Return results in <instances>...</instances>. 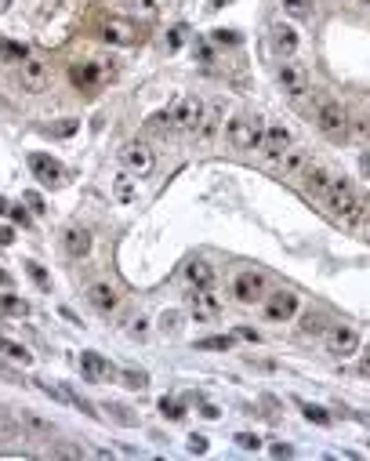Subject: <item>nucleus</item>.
<instances>
[{"mask_svg": "<svg viewBox=\"0 0 370 461\" xmlns=\"http://www.w3.org/2000/svg\"><path fill=\"white\" fill-rule=\"evenodd\" d=\"M185 280L193 287H214V280H218V273H214V265L211 262H203V258H193L185 265Z\"/></svg>", "mask_w": 370, "mask_h": 461, "instance_id": "nucleus-23", "label": "nucleus"}, {"mask_svg": "<svg viewBox=\"0 0 370 461\" xmlns=\"http://www.w3.org/2000/svg\"><path fill=\"white\" fill-rule=\"evenodd\" d=\"M55 454H62V458H80V451H76V447H58Z\"/></svg>", "mask_w": 370, "mask_h": 461, "instance_id": "nucleus-46", "label": "nucleus"}, {"mask_svg": "<svg viewBox=\"0 0 370 461\" xmlns=\"http://www.w3.org/2000/svg\"><path fill=\"white\" fill-rule=\"evenodd\" d=\"M0 214H8V200L4 196H0Z\"/></svg>", "mask_w": 370, "mask_h": 461, "instance_id": "nucleus-54", "label": "nucleus"}, {"mask_svg": "<svg viewBox=\"0 0 370 461\" xmlns=\"http://www.w3.org/2000/svg\"><path fill=\"white\" fill-rule=\"evenodd\" d=\"M273 454H276V458H290V447H287V443H276Z\"/></svg>", "mask_w": 370, "mask_h": 461, "instance_id": "nucleus-47", "label": "nucleus"}, {"mask_svg": "<svg viewBox=\"0 0 370 461\" xmlns=\"http://www.w3.org/2000/svg\"><path fill=\"white\" fill-rule=\"evenodd\" d=\"M265 316L273 319V324H287L290 316L298 313V294H290V291H273V294H265Z\"/></svg>", "mask_w": 370, "mask_h": 461, "instance_id": "nucleus-8", "label": "nucleus"}, {"mask_svg": "<svg viewBox=\"0 0 370 461\" xmlns=\"http://www.w3.org/2000/svg\"><path fill=\"white\" fill-rule=\"evenodd\" d=\"M225 4V0H211V8H222Z\"/></svg>", "mask_w": 370, "mask_h": 461, "instance_id": "nucleus-55", "label": "nucleus"}, {"mask_svg": "<svg viewBox=\"0 0 370 461\" xmlns=\"http://www.w3.org/2000/svg\"><path fill=\"white\" fill-rule=\"evenodd\" d=\"M25 273H30V280H33V284L41 287V291H47V287H51V276H47L36 262H25Z\"/></svg>", "mask_w": 370, "mask_h": 461, "instance_id": "nucleus-32", "label": "nucleus"}, {"mask_svg": "<svg viewBox=\"0 0 370 461\" xmlns=\"http://www.w3.org/2000/svg\"><path fill=\"white\" fill-rule=\"evenodd\" d=\"M279 87H284L290 98L309 95V69L294 58H284V66H279Z\"/></svg>", "mask_w": 370, "mask_h": 461, "instance_id": "nucleus-6", "label": "nucleus"}, {"mask_svg": "<svg viewBox=\"0 0 370 461\" xmlns=\"http://www.w3.org/2000/svg\"><path fill=\"white\" fill-rule=\"evenodd\" d=\"M327 352H334V356H352V352H360V330L356 327H327Z\"/></svg>", "mask_w": 370, "mask_h": 461, "instance_id": "nucleus-9", "label": "nucleus"}, {"mask_svg": "<svg viewBox=\"0 0 370 461\" xmlns=\"http://www.w3.org/2000/svg\"><path fill=\"white\" fill-rule=\"evenodd\" d=\"M305 418L316 421V425H330V414L323 411V407H312V403H305Z\"/></svg>", "mask_w": 370, "mask_h": 461, "instance_id": "nucleus-36", "label": "nucleus"}, {"mask_svg": "<svg viewBox=\"0 0 370 461\" xmlns=\"http://www.w3.org/2000/svg\"><path fill=\"white\" fill-rule=\"evenodd\" d=\"M62 243H66V251L73 254V258H87V254H91V233L80 229V225H69Z\"/></svg>", "mask_w": 370, "mask_h": 461, "instance_id": "nucleus-21", "label": "nucleus"}, {"mask_svg": "<svg viewBox=\"0 0 370 461\" xmlns=\"http://www.w3.org/2000/svg\"><path fill=\"white\" fill-rule=\"evenodd\" d=\"M0 287H11V276L4 273V269H0Z\"/></svg>", "mask_w": 370, "mask_h": 461, "instance_id": "nucleus-49", "label": "nucleus"}, {"mask_svg": "<svg viewBox=\"0 0 370 461\" xmlns=\"http://www.w3.org/2000/svg\"><path fill=\"white\" fill-rule=\"evenodd\" d=\"M131 11L138 15V22H152L160 15V0H131Z\"/></svg>", "mask_w": 370, "mask_h": 461, "instance_id": "nucleus-27", "label": "nucleus"}, {"mask_svg": "<svg viewBox=\"0 0 370 461\" xmlns=\"http://www.w3.org/2000/svg\"><path fill=\"white\" fill-rule=\"evenodd\" d=\"M200 349H233V335H214V338H200Z\"/></svg>", "mask_w": 370, "mask_h": 461, "instance_id": "nucleus-35", "label": "nucleus"}, {"mask_svg": "<svg viewBox=\"0 0 370 461\" xmlns=\"http://www.w3.org/2000/svg\"><path fill=\"white\" fill-rule=\"evenodd\" d=\"M11 240H15V233H11V229H4V225H0V247H8Z\"/></svg>", "mask_w": 370, "mask_h": 461, "instance_id": "nucleus-45", "label": "nucleus"}, {"mask_svg": "<svg viewBox=\"0 0 370 461\" xmlns=\"http://www.w3.org/2000/svg\"><path fill=\"white\" fill-rule=\"evenodd\" d=\"M236 335H240V338H247V341H258V335H254V330H251V327H240V330H236Z\"/></svg>", "mask_w": 370, "mask_h": 461, "instance_id": "nucleus-48", "label": "nucleus"}, {"mask_svg": "<svg viewBox=\"0 0 370 461\" xmlns=\"http://www.w3.org/2000/svg\"><path fill=\"white\" fill-rule=\"evenodd\" d=\"M360 229H363V240L370 243V207H367V214H363V222H360Z\"/></svg>", "mask_w": 370, "mask_h": 461, "instance_id": "nucleus-44", "label": "nucleus"}, {"mask_svg": "<svg viewBox=\"0 0 370 461\" xmlns=\"http://www.w3.org/2000/svg\"><path fill=\"white\" fill-rule=\"evenodd\" d=\"M8 214H11V218H15L22 229H30V225H33V222H30V214H25L22 207H8Z\"/></svg>", "mask_w": 370, "mask_h": 461, "instance_id": "nucleus-41", "label": "nucleus"}, {"mask_svg": "<svg viewBox=\"0 0 370 461\" xmlns=\"http://www.w3.org/2000/svg\"><path fill=\"white\" fill-rule=\"evenodd\" d=\"M211 36H214V44H236V41H240L233 30H214Z\"/></svg>", "mask_w": 370, "mask_h": 461, "instance_id": "nucleus-39", "label": "nucleus"}, {"mask_svg": "<svg viewBox=\"0 0 370 461\" xmlns=\"http://www.w3.org/2000/svg\"><path fill=\"white\" fill-rule=\"evenodd\" d=\"M120 160H124V168L131 171V175H138V178H146L152 168H157V157H152V149L142 146V142H127V146L120 149Z\"/></svg>", "mask_w": 370, "mask_h": 461, "instance_id": "nucleus-7", "label": "nucleus"}, {"mask_svg": "<svg viewBox=\"0 0 370 461\" xmlns=\"http://www.w3.org/2000/svg\"><path fill=\"white\" fill-rule=\"evenodd\" d=\"M233 294L244 305H258L262 298H265V284H262V276L258 273H240L236 280H233Z\"/></svg>", "mask_w": 370, "mask_h": 461, "instance_id": "nucleus-12", "label": "nucleus"}, {"mask_svg": "<svg viewBox=\"0 0 370 461\" xmlns=\"http://www.w3.org/2000/svg\"><path fill=\"white\" fill-rule=\"evenodd\" d=\"M19 80H22V91L25 95H44L51 87V66L36 55H25L22 58V69H19Z\"/></svg>", "mask_w": 370, "mask_h": 461, "instance_id": "nucleus-4", "label": "nucleus"}, {"mask_svg": "<svg viewBox=\"0 0 370 461\" xmlns=\"http://www.w3.org/2000/svg\"><path fill=\"white\" fill-rule=\"evenodd\" d=\"M316 120H320V131L330 135V138L345 135V127H349L345 109H341V102H334V98H320V106H316Z\"/></svg>", "mask_w": 370, "mask_h": 461, "instance_id": "nucleus-5", "label": "nucleus"}, {"mask_svg": "<svg viewBox=\"0 0 370 461\" xmlns=\"http://www.w3.org/2000/svg\"><path fill=\"white\" fill-rule=\"evenodd\" d=\"M269 44H273V51L279 58H294L298 55V47H301V36H298V30L294 25H273V33H269Z\"/></svg>", "mask_w": 370, "mask_h": 461, "instance_id": "nucleus-10", "label": "nucleus"}, {"mask_svg": "<svg viewBox=\"0 0 370 461\" xmlns=\"http://www.w3.org/2000/svg\"><path fill=\"white\" fill-rule=\"evenodd\" d=\"M203 109H207V102L200 95H185L178 98L171 106V120H174V131H185V135H196V127L203 120Z\"/></svg>", "mask_w": 370, "mask_h": 461, "instance_id": "nucleus-3", "label": "nucleus"}, {"mask_svg": "<svg viewBox=\"0 0 370 461\" xmlns=\"http://www.w3.org/2000/svg\"><path fill=\"white\" fill-rule=\"evenodd\" d=\"M30 171L41 178L44 185H58L62 182V164L55 157H47V153H33V157H30Z\"/></svg>", "mask_w": 370, "mask_h": 461, "instance_id": "nucleus-16", "label": "nucleus"}, {"mask_svg": "<svg viewBox=\"0 0 370 461\" xmlns=\"http://www.w3.org/2000/svg\"><path fill=\"white\" fill-rule=\"evenodd\" d=\"M236 443L244 447V451H258V447H262V440L254 436V432H240V436H236Z\"/></svg>", "mask_w": 370, "mask_h": 461, "instance_id": "nucleus-38", "label": "nucleus"}, {"mask_svg": "<svg viewBox=\"0 0 370 461\" xmlns=\"http://www.w3.org/2000/svg\"><path fill=\"white\" fill-rule=\"evenodd\" d=\"M102 41L117 44V47H127V44L138 41V25L127 22V19H109L106 25H102Z\"/></svg>", "mask_w": 370, "mask_h": 461, "instance_id": "nucleus-13", "label": "nucleus"}, {"mask_svg": "<svg viewBox=\"0 0 370 461\" xmlns=\"http://www.w3.org/2000/svg\"><path fill=\"white\" fill-rule=\"evenodd\" d=\"M22 200H25V203H30V207H33L36 214H44V211H47V207H44V196H41V193H25Z\"/></svg>", "mask_w": 370, "mask_h": 461, "instance_id": "nucleus-40", "label": "nucleus"}, {"mask_svg": "<svg viewBox=\"0 0 370 461\" xmlns=\"http://www.w3.org/2000/svg\"><path fill=\"white\" fill-rule=\"evenodd\" d=\"M207 451V440L203 436H189V454H203Z\"/></svg>", "mask_w": 370, "mask_h": 461, "instance_id": "nucleus-42", "label": "nucleus"}, {"mask_svg": "<svg viewBox=\"0 0 370 461\" xmlns=\"http://www.w3.org/2000/svg\"><path fill=\"white\" fill-rule=\"evenodd\" d=\"M360 168H363V175L370 178V157H363V160H360Z\"/></svg>", "mask_w": 370, "mask_h": 461, "instance_id": "nucleus-50", "label": "nucleus"}, {"mask_svg": "<svg viewBox=\"0 0 370 461\" xmlns=\"http://www.w3.org/2000/svg\"><path fill=\"white\" fill-rule=\"evenodd\" d=\"M284 4V11L290 19H309L312 15V0H279Z\"/></svg>", "mask_w": 370, "mask_h": 461, "instance_id": "nucleus-29", "label": "nucleus"}, {"mask_svg": "<svg viewBox=\"0 0 370 461\" xmlns=\"http://www.w3.org/2000/svg\"><path fill=\"white\" fill-rule=\"evenodd\" d=\"M0 352H4L8 360H19V363H30V360H33V356L25 352L19 341H11V338H0Z\"/></svg>", "mask_w": 370, "mask_h": 461, "instance_id": "nucleus-28", "label": "nucleus"}, {"mask_svg": "<svg viewBox=\"0 0 370 461\" xmlns=\"http://www.w3.org/2000/svg\"><path fill=\"white\" fill-rule=\"evenodd\" d=\"M73 131H76V120H66V124L55 127V135H73Z\"/></svg>", "mask_w": 370, "mask_h": 461, "instance_id": "nucleus-43", "label": "nucleus"}, {"mask_svg": "<svg viewBox=\"0 0 370 461\" xmlns=\"http://www.w3.org/2000/svg\"><path fill=\"white\" fill-rule=\"evenodd\" d=\"M189 313L196 319H214L222 313V302L211 294V287H193L189 291Z\"/></svg>", "mask_w": 370, "mask_h": 461, "instance_id": "nucleus-11", "label": "nucleus"}, {"mask_svg": "<svg viewBox=\"0 0 370 461\" xmlns=\"http://www.w3.org/2000/svg\"><path fill=\"white\" fill-rule=\"evenodd\" d=\"M327 211L334 214V218L341 222V225H349V229H360V222H363V214H367V200L356 193V185L349 182L345 175L341 178H334L330 182V189H327Z\"/></svg>", "mask_w": 370, "mask_h": 461, "instance_id": "nucleus-1", "label": "nucleus"}, {"mask_svg": "<svg viewBox=\"0 0 370 461\" xmlns=\"http://www.w3.org/2000/svg\"><path fill=\"white\" fill-rule=\"evenodd\" d=\"M120 378H124L127 389H146V385H149V374H146V370H124Z\"/></svg>", "mask_w": 370, "mask_h": 461, "instance_id": "nucleus-33", "label": "nucleus"}, {"mask_svg": "<svg viewBox=\"0 0 370 461\" xmlns=\"http://www.w3.org/2000/svg\"><path fill=\"white\" fill-rule=\"evenodd\" d=\"M279 171H284V178H298L305 168H309V149H305V146H294V142H290L284 153H279Z\"/></svg>", "mask_w": 370, "mask_h": 461, "instance_id": "nucleus-15", "label": "nucleus"}, {"mask_svg": "<svg viewBox=\"0 0 370 461\" xmlns=\"http://www.w3.org/2000/svg\"><path fill=\"white\" fill-rule=\"evenodd\" d=\"M222 117H225V106H222V102H207V109H203V120H200V127H196V138H200V142H211V138L218 135Z\"/></svg>", "mask_w": 370, "mask_h": 461, "instance_id": "nucleus-20", "label": "nucleus"}, {"mask_svg": "<svg viewBox=\"0 0 370 461\" xmlns=\"http://www.w3.org/2000/svg\"><path fill=\"white\" fill-rule=\"evenodd\" d=\"M87 302H91L102 316H109V313L120 309V294H117V287H109V284H91V287H87Z\"/></svg>", "mask_w": 370, "mask_h": 461, "instance_id": "nucleus-17", "label": "nucleus"}, {"mask_svg": "<svg viewBox=\"0 0 370 461\" xmlns=\"http://www.w3.org/2000/svg\"><path fill=\"white\" fill-rule=\"evenodd\" d=\"M262 135H265V124H262V117H251V113H240L225 127V142L233 149H258Z\"/></svg>", "mask_w": 370, "mask_h": 461, "instance_id": "nucleus-2", "label": "nucleus"}, {"mask_svg": "<svg viewBox=\"0 0 370 461\" xmlns=\"http://www.w3.org/2000/svg\"><path fill=\"white\" fill-rule=\"evenodd\" d=\"M330 182H334V175H330V168H323V164H309V168L301 171V185L309 196H327Z\"/></svg>", "mask_w": 370, "mask_h": 461, "instance_id": "nucleus-14", "label": "nucleus"}, {"mask_svg": "<svg viewBox=\"0 0 370 461\" xmlns=\"http://www.w3.org/2000/svg\"><path fill=\"white\" fill-rule=\"evenodd\" d=\"M69 76H73V84L80 87V91H95V87L102 84L98 62H80V66H73V69H69Z\"/></svg>", "mask_w": 370, "mask_h": 461, "instance_id": "nucleus-22", "label": "nucleus"}, {"mask_svg": "<svg viewBox=\"0 0 370 461\" xmlns=\"http://www.w3.org/2000/svg\"><path fill=\"white\" fill-rule=\"evenodd\" d=\"M363 374H367V378H370V352H367V356H363Z\"/></svg>", "mask_w": 370, "mask_h": 461, "instance_id": "nucleus-52", "label": "nucleus"}, {"mask_svg": "<svg viewBox=\"0 0 370 461\" xmlns=\"http://www.w3.org/2000/svg\"><path fill=\"white\" fill-rule=\"evenodd\" d=\"M113 193H117L120 203H131L138 196V189H135V178L131 175H117V185H113Z\"/></svg>", "mask_w": 370, "mask_h": 461, "instance_id": "nucleus-26", "label": "nucleus"}, {"mask_svg": "<svg viewBox=\"0 0 370 461\" xmlns=\"http://www.w3.org/2000/svg\"><path fill=\"white\" fill-rule=\"evenodd\" d=\"M185 33H189L185 25H174V30H171V36H167V47H171V51H178V47L185 44Z\"/></svg>", "mask_w": 370, "mask_h": 461, "instance_id": "nucleus-37", "label": "nucleus"}, {"mask_svg": "<svg viewBox=\"0 0 370 461\" xmlns=\"http://www.w3.org/2000/svg\"><path fill=\"white\" fill-rule=\"evenodd\" d=\"M80 370H84V378L87 381H113V363L106 360V356H98V352H84L80 356Z\"/></svg>", "mask_w": 370, "mask_h": 461, "instance_id": "nucleus-19", "label": "nucleus"}, {"mask_svg": "<svg viewBox=\"0 0 370 461\" xmlns=\"http://www.w3.org/2000/svg\"><path fill=\"white\" fill-rule=\"evenodd\" d=\"M0 313L4 316H30V302L19 298V294H0Z\"/></svg>", "mask_w": 370, "mask_h": 461, "instance_id": "nucleus-24", "label": "nucleus"}, {"mask_svg": "<svg viewBox=\"0 0 370 461\" xmlns=\"http://www.w3.org/2000/svg\"><path fill=\"white\" fill-rule=\"evenodd\" d=\"M349 8H363V4H370V0H345Z\"/></svg>", "mask_w": 370, "mask_h": 461, "instance_id": "nucleus-51", "label": "nucleus"}, {"mask_svg": "<svg viewBox=\"0 0 370 461\" xmlns=\"http://www.w3.org/2000/svg\"><path fill=\"white\" fill-rule=\"evenodd\" d=\"M11 8V0H0V15H4V11Z\"/></svg>", "mask_w": 370, "mask_h": 461, "instance_id": "nucleus-53", "label": "nucleus"}, {"mask_svg": "<svg viewBox=\"0 0 370 461\" xmlns=\"http://www.w3.org/2000/svg\"><path fill=\"white\" fill-rule=\"evenodd\" d=\"M301 335H312V338H316V335H327V316L309 309V313L301 316Z\"/></svg>", "mask_w": 370, "mask_h": 461, "instance_id": "nucleus-25", "label": "nucleus"}, {"mask_svg": "<svg viewBox=\"0 0 370 461\" xmlns=\"http://www.w3.org/2000/svg\"><path fill=\"white\" fill-rule=\"evenodd\" d=\"M149 127H152V131H174L171 109H163V113H152V117H149Z\"/></svg>", "mask_w": 370, "mask_h": 461, "instance_id": "nucleus-34", "label": "nucleus"}, {"mask_svg": "<svg viewBox=\"0 0 370 461\" xmlns=\"http://www.w3.org/2000/svg\"><path fill=\"white\" fill-rule=\"evenodd\" d=\"M290 142H294V135H290V127L284 124H273V127H265V135H262V149H265V157H279Z\"/></svg>", "mask_w": 370, "mask_h": 461, "instance_id": "nucleus-18", "label": "nucleus"}, {"mask_svg": "<svg viewBox=\"0 0 370 461\" xmlns=\"http://www.w3.org/2000/svg\"><path fill=\"white\" fill-rule=\"evenodd\" d=\"M160 330H163L167 338H174L178 330H182V313H178V309H167V313L160 316Z\"/></svg>", "mask_w": 370, "mask_h": 461, "instance_id": "nucleus-30", "label": "nucleus"}, {"mask_svg": "<svg viewBox=\"0 0 370 461\" xmlns=\"http://www.w3.org/2000/svg\"><path fill=\"white\" fill-rule=\"evenodd\" d=\"M160 414L171 418V421H182L185 418V407L178 403V400H167V396H163V400H160Z\"/></svg>", "mask_w": 370, "mask_h": 461, "instance_id": "nucleus-31", "label": "nucleus"}]
</instances>
